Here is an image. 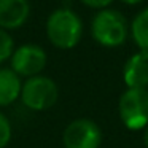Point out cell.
Instances as JSON below:
<instances>
[{
    "instance_id": "4fadbf2b",
    "label": "cell",
    "mask_w": 148,
    "mask_h": 148,
    "mask_svg": "<svg viewBox=\"0 0 148 148\" xmlns=\"http://www.w3.org/2000/svg\"><path fill=\"white\" fill-rule=\"evenodd\" d=\"M81 5H84V7L91 8V10H103V8H108L112 7V3L115 2V0H78Z\"/></svg>"
},
{
    "instance_id": "3957f363",
    "label": "cell",
    "mask_w": 148,
    "mask_h": 148,
    "mask_svg": "<svg viewBox=\"0 0 148 148\" xmlns=\"http://www.w3.org/2000/svg\"><path fill=\"white\" fill-rule=\"evenodd\" d=\"M58 99L59 88L53 78L46 75H37L23 81L19 100L30 112H46L56 105Z\"/></svg>"
},
{
    "instance_id": "9c48e42d",
    "label": "cell",
    "mask_w": 148,
    "mask_h": 148,
    "mask_svg": "<svg viewBox=\"0 0 148 148\" xmlns=\"http://www.w3.org/2000/svg\"><path fill=\"white\" fill-rule=\"evenodd\" d=\"M23 78H19L11 69L0 67V108L13 105L19 100Z\"/></svg>"
},
{
    "instance_id": "52a82bcc",
    "label": "cell",
    "mask_w": 148,
    "mask_h": 148,
    "mask_svg": "<svg viewBox=\"0 0 148 148\" xmlns=\"http://www.w3.org/2000/svg\"><path fill=\"white\" fill-rule=\"evenodd\" d=\"M30 16L29 0H0V29L16 30L27 23Z\"/></svg>"
},
{
    "instance_id": "5bb4252c",
    "label": "cell",
    "mask_w": 148,
    "mask_h": 148,
    "mask_svg": "<svg viewBox=\"0 0 148 148\" xmlns=\"http://www.w3.org/2000/svg\"><path fill=\"white\" fill-rule=\"evenodd\" d=\"M123 5H127V7H137V5L143 3L145 0H119Z\"/></svg>"
},
{
    "instance_id": "277c9868",
    "label": "cell",
    "mask_w": 148,
    "mask_h": 148,
    "mask_svg": "<svg viewBox=\"0 0 148 148\" xmlns=\"http://www.w3.org/2000/svg\"><path fill=\"white\" fill-rule=\"evenodd\" d=\"M118 115L129 131H143L148 126V89L126 88L118 100Z\"/></svg>"
},
{
    "instance_id": "9a60e30c",
    "label": "cell",
    "mask_w": 148,
    "mask_h": 148,
    "mask_svg": "<svg viewBox=\"0 0 148 148\" xmlns=\"http://www.w3.org/2000/svg\"><path fill=\"white\" fill-rule=\"evenodd\" d=\"M142 140H143L145 148H148V126L143 129V135H142Z\"/></svg>"
},
{
    "instance_id": "5b68a950",
    "label": "cell",
    "mask_w": 148,
    "mask_h": 148,
    "mask_svg": "<svg viewBox=\"0 0 148 148\" xmlns=\"http://www.w3.org/2000/svg\"><path fill=\"white\" fill-rule=\"evenodd\" d=\"M46 64H48V54L37 43H24L16 46L10 58V69L24 80L42 75Z\"/></svg>"
},
{
    "instance_id": "30bf717a",
    "label": "cell",
    "mask_w": 148,
    "mask_h": 148,
    "mask_svg": "<svg viewBox=\"0 0 148 148\" xmlns=\"http://www.w3.org/2000/svg\"><path fill=\"white\" fill-rule=\"evenodd\" d=\"M129 37L138 51L148 54V7L142 8L129 24Z\"/></svg>"
},
{
    "instance_id": "8fae6325",
    "label": "cell",
    "mask_w": 148,
    "mask_h": 148,
    "mask_svg": "<svg viewBox=\"0 0 148 148\" xmlns=\"http://www.w3.org/2000/svg\"><path fill=\"white\" fill-rule=\"evenodd\" d=\"M14 38L8 30L0 29V65L10 61L11 54L14 51Z\"/></svg>"
},
{
    "instance_id": "7c38bea8",
    "label": "cell",
    "mask_w": 148,
    "mask_h": 148,
    "mask_svg": "<svg viewBox=\"0 0 148 148\" xmlns=\"http://www.w3.org/2000/svg\"><path fill=\"white\" fill-rule=\"evenodd\" d=\"M13 138V124L3 112H0V148H7Z\"/></svg>"
},
{
    "instance_id": "ba28073f",
    "label": "cell",
    "mask_w": 148,
    "mask_h": 148,
    "mask_svg": "<svg viewBox=\"0 0 148 148\" xmlns=\"http://www.w3.org/2000/svg\"><path fill=\"white\" fill-rule=\"evenodd\" d=\"M123 81L126 88L148 89V54L137 51L123 65Z\"/></svg>"
},
{
    "instance_id": "6da1fadb",
    "label": "cell",
    "mask_w": 148,
    "mask_h": 148,
    "mask_svg": "<svg viewBox=\"0 0 148 148\" xmlns=\"http://www.w3.org/2000/svg\"><path fill=\"white\" fill-rule=\"evenodd\" d=\"M46 38L54 48L69 51L83 38L84 26L80 14L70 7H59L48 14L45 23Z\"/></svg>"
},
{
    "instance_id": "8992f818",
    "label": "cell",
    "mask_w": 148,
    "mask_h": 148,
    "mask_svg": "<svg viewBox=\"0 0 148 148\" xmlns=\"http://www.w3.org/2000/svg\"><path fill=\"white\" fill-rule=\"evenodd\" d=\"M103 134L94 119L77 118L65 126L62 132L64 148H100Z\"/></svg>"
},
{
    "instance_id": "7a4b0ae2",
    "label": "cell",
    "mask_w": 148,
    "mask_h": 148,
    "mask_svg": "<svg viewBox=\"0 0 148 148\" xmlns=\"http://www.w3.org/2000/svg\"><path fill=\"white\" fill-rule=\"evenodd\" d=\"M91 37L102 48H119L129 38V23L121 11L108 7L96 11L91 19Z\"/></svg>"
}]
</instances>
